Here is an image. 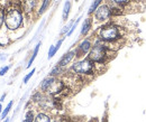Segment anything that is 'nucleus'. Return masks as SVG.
<instances>
[{"label":"nucleus","mask_w":146,"mask_h":122,"mask_svg":"<svg viewBox=\"0 0 146 122\" xmlns=\"http://www.w3.org/2000/svg\"><path fill=\"white\" fill-rule=\"evenodd\" d=\"M39 90L43 93H47L50 95H55V94H57L58 92H61L63 90V83L57 77L48 75L47 77H45L40 82Z\"/></svg>","instance_id":"39448f33"},{"label":"nucleus","mask_w":146,"mask_h":122,"mask_svg":"<svg viewBox=\"0 0 146 122\" xmlns=\"http://www.w3.org/2000/svg\"><path fill=\"white\" fill-rule=\"evenodd\" d=\"M63 42H64V37L57 40V43H56V45H55V51H56V52H57V51L61 48V45L63 44Z\"/></svg>","instance_id":"393cba45"},{"label":"nucleus","mask_w":146,"mask_h":122,"mask_svg":"<svg viewBox=\"0 0 146 122\" xmlns=\"http://www.w3.org/2000/svg\"><path fill=\"white\" fill-rule=\"evenodd\" d=\"M63 70H64V67H61V66H58V65H55L54 67L51 70V72H50V76L56 77V76H58V75L62 74Z\"/></svg>","instance_id":"a211bd4d"},{"label":"nucleus","mask_w":146,"mask_h":122,"mask_svg":"<svg viewBox=\"0 0 146 122\" xmlns=\"http://www.w3.org/2000/svg\"><path fill=\"white\" fill-rule=\"evenodd\" d=\"M76 54H75V49H72V51H69L68 53H65L61 58L60 61L57 62V65L61 66V67H66L69 64L72 63V61L75 58Z\"/></svg>","instance_id":"6e6552de"},{"label":"nucleus","mask_w":146,"mask_h":122,"mask_svg":"<svg viewBox=\"0 0 146 122\" xmlns=\"http://www.w3.org/2000/svg\"><path fill=\"white\" fill-rule=\"evenodd\" d=\"M6 95H7L6 93H5V94H2V96H1V99H0V102H3V101H5V99H6Z\"/></svg>","instance_id":"bb28decb"},{"label":"nucleus","mask_w":146,"mask_h":122,"mask_svg":"<svg viewBox=\"0 0 146 122\" xmlns=\"http://www.w3.org/2000/svg\"><path fill=\"white\" fill-rule=\"evenodd\" d=\"M9 69H10V66H3V67L0 70V75H1V76L6 75V73L9 71Z\"/></svg>","instance_id":"a878e982"},{"label":"nucleus","mask_w":146,"mask_h":122,"mask_svg":"<svg viewBox=\"0 0 146 122\" xmlns=\"http://www.w3.org/2000/svg\"><path fill=\"white\" fill-rule=\"evenodd\" d=\"M34 122H52V118L50 114H47L46 112L39 111L35 115V120Z\"/></svg>","instance_id":"9b49d317"},{"label":"nucleus","mask_w":146,"mask_h":122,"mask_svg":"<svg viewBox=\"0 0 146 122\" xmlns=\"http://www.w3.org/2000/svg\"><path fill=\"white\" fill-rule=\"evenodd\" d=\"M3 122H10V119H9V118H6V119H5V121Z\"/></svg>","instance_id":"cd10ccee"},{"label":"nucleus","mask_w":146,"mask_h":122,"mask_svg":"<svg viewBox=\"0 0 146 122\" xmlns=\"http://www.w3.org/2000/svg\"><path fill=\"white\" fill-rule=\"evenodd\" d=\"M112 17V8L109 2L100 5L93 13V19L98 22H107Z\"/></svg>","instance_id":"423d86ee"},{"label":"nucleus","mask_w":146,"mask_h":122,"mask_svg":"<svg viewBox=\"0 0 146 122\" xmlns=\"http://www.w3.org/2000/svg\"><path fill=\"white\" fill-rule=\"evenodd\" d=\"M75 1H79V0H75Z\"/></svg>","instance_id":"c756f323"},{"label":"nucleus","mask_w":146,"mask_h":122,"mask_svg":"<svg viewBox=\"0 0 146 122\" xmlns=\"http://www.w3.org/2000/svg\"><path fill=\"white\" fill-rule=\"evenodd\" d=\"M70 11H71V1H70V0H66V1L64 2L63 11H62V20H63V21H66V20L69 19Z\"/></svg>","instance_id":"ddd939ff"},{"label":"nucleus","mask_w":146,"mask_h":122,"mask_svg":"<svg viewBox=\"0 0 146 122\" xmlns=\"http://www.w3.org/2000/svg\"><path fill=\"white\" fill-rule=\"evenodd\" d=\"M51 1H52V0H43V1H42V5H40V7H39V9H38V11H37V15H38V16L43 15V14L48 9V7H50V5H51Z\"/></svg>","instance_id":"2eb2a0df"},{"label":"nucleus","mask_w":146,"mask_h":122,"mask_svg":"<svg viewBox=\"0 0 146 122\" xmlns=\"http://www.w3.org/2000/svg\"><path fill=\"white\" fill-rule=\"evenodd\" d=\"M35 115H36V114L34 113L33 110H28V111L26 112V114H25V118H24L23 122H34Z\"/></svg>","instance_id":"f3484780"},{"label":"nucleus","mask_w":146,"mask_h":122,"mask_svg":"<svg viewBox=\"0 0 146 122\" xmlns=\"http://www.w3.org/2000/svg\"><path fill=\"white\" fill-rule=\"evenodd\" d=\"M136 0H109L110 5H113V6H117V7H120L123 9H125L126 7H128L130 3L135 2Z\"/></svg>","instance_id":"f8f14e48"},{"label":"nucleus","mask_w":146,"mask_h":122,"mask_svg":"<svg viewBox=\"0 0 146 122\" xmlns=\"http://www.w3.org/2000/svg\"><path fill=\"white\" fill-rule=\"evenodd\" d=\"M5 15H6V11L0 7V28L5 24Z\"/></svg>","instance_id":"b1692460"},{"label":"nucleus","mask_w":146,"mask_h":122,"mask_svg":"<svg viewBox=\"0 0 146 122\" xmlns=\"http://www.w3.org/2000/svg\"><path fill=\"white\" fill-rule=\"evenodd\" d=\"M56 51H55V45H52L51 47H50V49H48V55H47V58L48 59H51L52 57H54V55L56 54Z\"/></svg>","instance_id":"5701e85b"},{"label":"nucleus","mask_w":146,"mask_h":122,"mask_svg":"<svg viewBox=\"0 0 146 122\" xmlns=\"http://www.w3.org/2000/svg\"><path fill=\"white\" fill-rule=\"evenodd\" d=\"M13 105H14V101H10L7 106L5 107V110L2 111V113H1V120H5L6 118H7V115H8V113L10 112V110H11V107H13Z\"/></svg>","instance_id":"6ab92c4d"},{"label":"nucleus","mask_w":146,"mask_h":122,"mask_svg":"<svg viewBox=\"0 0 146 122\" xmlns=\"http://www.w3.org/2000/svg\"><path fill=\"white\" fill-rule=\"evenodd\" d=\"M1 113H2V105L0 104V114H1Z\"/></svg>","instance_id":"c85d7f7f"},{"label":"nucleus","mask_w":146,"mask_h":122,"mask_svg":"<svg viewBox=\"0 0 146 122\" xmlns=\"http://www.w3.org/2000/svg\"><path fill=\"white\" fill-rule=\"evenodd\" d=\"M81 19H82V17H79L78 19H75V20H74V22H73L72 27L70 28V32L68 33V35H66V37H70V36H72V34L74 33V30L76 29V27H78V25H79V22L81 21Z\"/></svg>","instance_id":"412c9836"},{"label":"nucleus","mask_w":146,"mask_h":122,"mask_svg":"<svg viewBox=\"0 0 146 122\" xmlns=\"http://www.w3.org/2000/svg\"><path fill=\"white\" fill-rule=\"evenodd\" d=\"M92 45H93V42L90 37H87L84 39H82L80 42V44L78 45V47L75 48V54H76V58L80 59V58H83L86 56H88L89 52L91 51Z\"/></svg>","instance_id":"0eeeda50"},{"label":"nucleus","mask_w":146,"mask_h":122,"mask_svg":"<svg viewBox=\"0 0 146 122\" xmlns=\"http://www.w3.org/2000/svg\"><path fill=\"white\" fill-rule=\"evenodd\" d=\"M124 37L125 36H124L123 27L115 22H107V24L102 25L99 28V30L97 32V38H99L104 43L108 44L110 47L113 45L120 44L123 42Z\"/></svg>","instance_id":"f257e3e1"},{"label":"nucleus","mask_w":146,"mask_h":122,"mask_svg":"<svg viewBox=\"0 0 146 122\" xmlns=\"http://www.w3.org/2000/svg\"><path fill=\"white\" fill-rule=\"evenodd\" d=\"M40 45H42V42H38L36 45H35L34 51H33V53H32V56H31V58H29V61H28L27 69H29V67L32 66V64L34 63V61H35V58H36L37 54H38V52H39V47H40Z\"/></svg>","instance_id":"4468645a"},{"label":"nucleus","mask_w":146,"mask_h":122,"mask_svg":"<svg viewBox=\"0 0 146 122\" xmlns=\"http://www.w3.org/2000/svg\"><path fill=\"white\" fill-rule=\"evenodd\" d=\"M35 72H36V70H35V69H33V70L31 71V72H29V73H28V74H27V75L24 77V80H23L24 84H27V83H28V81H29V80L33 77V75L35 74Z\"/></svg>","instance_id":"4be33fe9"},{"label":"nucleus","mask_w":146,"mask_h":122,"mask_svg":"<svg viewBox=\"0 0 146 122\" xmlns=\"http://www.w3.org/2000/svg\"><path fill=\"white\" fill-rule=\"evenodd\" d=\"M113 54V49L110 47L108 44L104 43L99 38H97L93 42L91 51L88 54V58L91 59L92 62L98 66V65H106L110 59L111 55Z\"/></svg>","instance_id":"f03ea898"},{"label":"nucleus","mask_w":146,"mask_h":122,"mask_svg":"<svg viewBox=\"0 0 146 122\" xmlns=\"http://www.w3.org/2000/svg\"><path fill=\"white\" fill-rule=\"evenodd\" d=\"M102 3H104V0H93V2L91 3V6H90V8L88 10V14L89 15H93V13L97 10V8L100 5H102Z\"/></svg>","instance_id":"dca6fc26"},{"label":"nucleus","mask_w":146,"mask_h":122,"mask_svg":"<svg viewBox=\"0 0 146 122\" xmlns=\"http://www.w3.org/2000/svg\"><path fill=\"white\" fill-rule=\"evenodd\" d=\"M37 6V0H23L21 1V9L25 14H31L35 11Z\"/></svg>","instance_id":"1a4fd4ad"},{"label":"nucleus","mask_w":146,"mask_h":122,"mask_svg":"<svg viewBox=\"0 0 146 122\" xmlns=\"http://www.w3.org/2000/svg\"><path fill=\"white\" fill-rule=\"evenodd\" d=\"M5 25L9 32H16L24 25V11L21 8L13 7L6 11Z\"/></svg>","instance_id":"7ed1b4c3"},{"label":"nucleus","mask_w":146,"mask_h":122,"mask_svg":"<svg viewBox=\"0 0 146 122\" xmlns=\"http://www.w3.org/2000/svg\"><path fill=\"white\" fill-rule=\"evenodd\" d=\"M92 25H93V18L88 17L87 19H84V21L82 22V26H81V30H80V35L81 36H87L92 28Z\"/></svg>","instance_id":"9d476101"},{"label":"nucleus","mask_w":146,"mask_h":122,"mask_svg":"<svg viewBox=\"0 0 146 122\" xmlns=\"http://www.w3.org/2000/svg\"><path fill=\"white\" fill-rule=\"evenodd\" d=\"M71 71L80 76H93L97 72V65L88 57H83L73 63Z\"/></svg>","instance_id":"20e7f679"},{"label":"nucleus","mask_w":146,"mask_h":122,"mask_svg":"<svg viewBox=\"0 0 146 122\" xmlns=\"http://www.w3.org/2000/svg\"><path fill=\"white\" fill-rule=\"evenodd\" d=\"M74 20H75V19H74ZM74 20H71V21H70L68 25H65V26H64V27L61 29V32H60V35H61V36H66V35H68V33L70 32V28L72 27Z\"/></svg>","instance_id":"aec40b11"}]
</instances>
